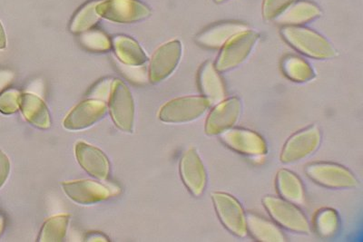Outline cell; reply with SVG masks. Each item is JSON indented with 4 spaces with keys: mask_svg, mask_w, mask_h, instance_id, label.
Wrapping results in <instances>:
<instances>
[{
    "mask_svg": "<svg viewBox=\"0 0 363 242\" xmlns=\"http://www.w3.org/2000/svg\"><path fill=\"white\" fill-rule=\"evenodd\" d=\"M285 40L306 56L316 59H329L335 57L336 52L332 45L320 34L309 28L285 27L281 29Z\"/></svg>",
    "mask_w": 363,
    "mask_h": 242,
    "instance_id": "obj_1",
    "label": "cell"
},
{
    "mask_svg": "<svg viewBox=\"0 0 363 242\" xmlns=\"http://www.w3.org/2000/svg\"><path fill=\"white\" fill-rule=\"evenodd\" d=\"M262 203L271 217L281 227L296 234H310L309 221L294 203L274 196H265Z\"/></svg>",
    "mask_w": 363,
    "mask_h": 242,
    "instance_id": "obj_2",
    "label": "cell"
},
{
    "mask_svg": "<svg viewBox=\"0 0 363 242\" xmlns=\"http://www.w3.org/2000/svg\"><path fill=\"white\" fill-rule=\"evenodd\" d=\"M259 38L260 35L256 32L248 30L233 35L223 45L221 53L217 57L216 70L227 72L240 66L248 57Z\"/></svg>",
    "mask_w": 363,
    "mask_h": 242,
    "instance_id": "obj_3",
    "label": "cell"
},
{
    "mask_svg": "<svg viewBox=\"0 0 363 242\" xmlns=\"http://www.w3.org/2000/svg\"><path fill=\"white\" fill-rule=\"evenodd\" d=\"M307 176L317 185L330 189H352L359 185L354 174L333 163H313L306 167Z\"/></svg>",
    "mask_w": 363,
    "mask_h": 242,
    "instance_id": "obj_4",
    "label": "cell"
},
{
    "mask_svg": "<svg viewBox=\"0 0 363 242\" xmlns=\"http://www.w3.org/2000/svg\"><path fill=\"white\" fill-rule=\"evenodd\" d=\"M322 143V132L316 125H310L291 135L281 154L284 163H294L315 153Z\"/></svg>",
    "mask_w": 363,
    "mask_h": 242,
    "instance_id": "obj_5",
    "label": "cell"
},
{
    "mask_svg": "<svg viewBox=\"0 0 363 242\" xmlns=\"http://www.w3.org/2000/svg\"><path fill=\"white\" fill-rule=\"evenodd\" d=\"M208 100L203 96H186L172 100L162 108L159 118L162 122L181 124L196 120L210 108Z\"/></svg>",
    "mask_w": 363,
    "mask_h": 242,
    "instance_id": "obj_6",
    "label": "cell"
},
{
    "mask_svg": "<svg viewBox=\"0 0 363 242\" xmlns=\"http://www.w3.org/2000/svg\"><path fill=\"white\" fill-rule=\"evenodd\" d=\"M213 206L220 221L231 234L239 238L247 234L246 214L241 202L235 197L225 192H213Z\"/></svg>",
    "mask_w": 363,
    "mask_h": 242,
    "instance_id": "obj_7",
    "label": "cell"
},
{
    "mask_svg": "<svg viewBox=\"0 0 363 242\" xmlns=\"http://www.w3.org/2000/svg\"><path fill=\"white\" fill-rule=\"evenodd\" d=\"M109 109L116 127L125 133H131L134 127V100L128 86L121 81L116 80L113 83Z\"/></svg>",
    "mask_w": 363,
    "mask_h": 242,
    "instance_id": "obj_8",
    "label": "cell"
},
{
    "mask_svg": "<svg viewBox=\"0 0 363 242\" xmlns=\"http://www.w3.org/2000/svg\"><path fill=\"white\" fill-rule=\"evenodd\" d=\"M96 9L100 17L118 23H133L150 15L147 6L138 0H106L97 3Z\"/></svg>",
    "mask_w": 363,
    "mask_h": 242,
    "instance_id": "obj_9",
    "label": "cell"
},
{
    "mask_svg": "<svg viewBox=\"0 0 363 242\" xmlns=\"http://www.w3.org/2000/svg\"><path fill=\"white\" fill-rule=\"evenodd\" d=\"M223 144L230 149L244 156L261 157L268 151L267 142L256 132L242 128H230L220 134Z\"/></svg>",
    "mask_w": 363,
    "mask_h": 242,
    "instance_id": "obj_10",
    "label": "cell"
},
{
    "mask_svg": "<svg viewBox=\"0 0 363 242\" xmlns=\"http://www.w3.org/2000/svg\"><path fill=\"white\" fill-rule=\"evenodd\" d=\"M180 174L184 185L194 197H200L207 185V173L199 153L194 148L184 151L180 161Z\"/></svg>",
    "mask_w": 363,
    "mask_h": 242,
    "instance_id": "obj_11",
    "label": "cell"
},
{
    "mask_svg": "<svg viewBox=\"0 0 363 242\" xmlns=\"http://www.w3.org/2000/svg\"><path fill=\"white\" fill-rule=\"evenodd\" d=\"M182 56L179 41H171L158 48L152 57L149 79L152 83H159L169 76L177 69Z\"/></svg>",
    "mask_w": 363,
    "mask_h": 242,
    "instance_id": "obj_12",
    "label": "cell"
},
{
    "mask_svg": "<svg viewBox=\"0 0 363 242\" xmlns=\"http://www.w3.org/2000/svg\"><path fill=\"white\" fill-rule=\"evenodd\" d=\"M241 101L238 98L223 100L216 105L206 122V133L208 135L221 134L232 128L241 115Z\"/></svg>",
    "mask_w": 363,
    "mask_h": 242,
    "instance_id": "obj_13",
    "label": "cell"
},
{
    "mask_svg": "<svg viewBox=\"0 0 363 242\" xmlns=\"http://www.w3.org/2000/svg\"><path fill=\"white\" fill-rule=\"evenodd\" d=\"M106 105L99 100H86L72 110L64 122L67 130L77 131L89 128L105 115Z\"/></svg>",
    "mask_w": 363,
    "mask_h": 242,
    "instance_id": "obj_14",
    "label": "cell"
},
{
    "mask_svg": "<svg viewBox=\"0 0 363 242\" xmlns=\"http://www.w3.org/2000/svg\"><path fill=\"white\" fill-rule=\"evenodd\" d=\"M62 187L64 192L71 200L83 205L105 201L111 195L106 186L93 180L64 183Z\"/></svg>",
    "mask_w": 363,
    "mask_h": 242,
    "instance_id": "obj_15",
    "label": "cell"
},
{
    "mask_svg": "<svg viewBox=\"0 0 363 242\" xmlns=\"http://www.w3.org/2000/svg\"><path fill=\"white\" fill-rule=\"evenodd\" d=\"M76 156L80 166L87 173L99 180L108 179L110 164L103 151L85 143H79L76 146Z\"/></svg>",
    "mask_w": 363,
    "mask_h": 242,
    "instance_id": "obj_16",
    "label": "cell"
},
{
    "mask_svg": "<svg viewBox=\"0 0 363 242\" xmlns=\"http://www.w3.org/2000/svg\"><path fill=\"white\" fill-rule=\"evenodd\" d=\"M199 83L201 92L208 100L210 105H216L225 98V87L212 61H207L199 70Z\"/></svg>",
    "mask_w": 363,
    "mask_h": 242,
    "instance_id": "obj_17",
    "label": "cell"
},
{
    "mask_svg": "<svg viewBox=\"0 0 363 242\" xmlns=\"http://www.w3.org/2000/svg\"><path fill=\"white\" fill-rule=\"evenodd\" d=\"M247 25L238 22H227L213 25L206 29L196 37L197 43L201 46L209 48H219L223 47L233 35L247 30Z\"/></svg>",
    "mask_w": 363,
    "mask_h": 242,
    "instance_id": "obj_18",
    "label": "cell"
},
{
    "mask_svg": "<svg viewBox=\"0 0 363 242\" xmlns=\"http://www.w3.org/2000/svg\"><path fill=\"white\" fill-rule=\"evenodd\" d=\"M19 108L21 109L25 118L35 127L40 129L50 127V112L45 103L37 96L32 93H23L19 100Z\"/></svg>",
    "mask_w": 363,
    "mask_h": 242,
    "instance_id": "obj_19",
    "label": "cell"
},
{
    "mask_svg": "<svg viewBox=\"0 0 363 242\" xmlns=\"http://www.w3.org/2000/svg\"><path fill=\"white\" fill-rule=\"evenodd\" d=\"M277 188L281 199L294 204H303L306 192L303 182L291 171H279L277 175Z\"/></svg>",
    "mask_w": 363,
    "mask_h": 242,
    "instance_id": "obj_20",
    "label": "cell"
},
{
    "mask_svg": "<svg viewBox=\"0 0 363 242\" xmlns=\"http://www.w3.org/2000/svg\"><path fill=\"white\" fill-rule=\"evenodd\" d=\"M247 231L256 241L262 242H281L285 241L283 231L277 225L260 215L249 212L246 214Z\"/></svg>",
    "mask_w": 363,
    "mask_h": 242,
    "instance_id": "obj_21",
    "label": "cell"
},
{
    "mask_svg": "<svg viewBox=\"0 0 363 242\" xmlns=\"http://www.w3.org/2000/svg\"><path fill=\"white\" fill-rule=\"evenodd\" d=\"M320 15V8L315 4L301 1L284 9L277 21L281 24L298 25L313 21Z\"/></svg>",
    "mask_w": 363,
    "mask_h": 242,
    "instance_id": "obj_22",
    "label": "cell"
},
{
    "mask_svg": "<svg viewBox=\"0 0 363 242\" xmlns=\"http://www.w3.org/2000/svg\"><path fill=\"white\" fill-rule=\"evenodd\" d=\"M113 47L119 59L129 66H142L147 61V54L130 38H116L113 40Z\"/></svg>",
    "mask_w": 363,
    "mask_h": 242,
    "instance_id": "obj_23",
    "label": "cell"
},
{
    "mask_svg": "<svg viewBox=\"0 0 363 242\" xmlns=\"http://www.w3.org/2000/svg\"><path fill=\"white\" fill-rule=\"evenodd\" d=\"M313 228L320 237L332 238L335 236L340 228L338 212L332 208L319 209L313 218Z\"/></svg>",
    "mask_w": 363,
    "mask_h": 242,
    "instance_id": "obj_24",
    "label": "cell"
},
{
    "mask_svg": "<svg viewBox=\"0 0 363 242\" xmlns=\"http://www.w3.org/2000/svg\"><path fill=\"white\" fill-rule=\"evenodd\" d=\"M281 69L288 79L294 82H308L314 77V72L310 64L303 58L296 56H287L281 62Z\"/></svg>",
    "mask_w": 363,
    "mask_h": 242,
    "instance_id": "obj_25",
    "label": "cell"
},
{
    "mask_svg": "<svg viewBox=\"0 0 363 242\" xmlns=\"http://www.w3.org/2000/svg\"><path fill=\"white\" fill-rule=\"evenodd\" d=\"M69 219L68 214L48 219L42 228L38 241H62L66 237Z\"/></svg>",
    "mask_w": 363,
    "mask_h": 242,
    "instance_id": "obj_26",
    "label": "cell"
},
{
    "mask_svg": "<svg viewBox=\"0 0 363 242\" xmlns=\"http://www.w3.org/2000/svg\"><path fill=\"white\" fill-rule=\"evenodd\" d=\"M97 3H91L81 9L79 14L74 17L71 25V30L74 33H80L92 28L99 21L100 16L96 12Z\"/></svg>",
    "mask_w": 363,
    "mask_h": 242,
    "instance_id": "obj_27",
    "label": "cell"
},
{
    "mask_svg": "<svg viewBox=\"0 0 363 242\" xmlns=\"http://www.w3.org/2000/svg\"><path fill=\"white\" fill-rule=\"evenodd\" d=\"M21 93L17 90H6L0 95V112L4 115H11L18 112Z\"/></svg>",
    "mask_w": 363,
    "mask_h": 242,
    "instance_id": "obj_28",
    "label": "cell"
},
{
    "mask_svg": "<svg viewBox=\"0 0 363 242\" xmlns=\"http://www.w3.org/2000/svg\"><path fill=\"white\" fill-rule=\"evenodd\" d=\"M295 0H264V6H262V14L267 21H272L278 17Z\"/></svg>",
    "mask_w": 363,
    "mask_h": 242,
    "instance_id": "obj_29",
    "label": "cell"
},
{
    "mask_svg": "<svg viewBox=\"0 0 363 242\" xmlns=\"http://www.w3.org/2000/svg\"><path fill=\"white\" fill-rule=\"evenodd\" d=\"M83 43L93 50L105 51L111 47L108 38L100 32L96 31L84 35Z\"/></svg>",
    "mask_w": 363,
    "mask_h": 242,
    "instance_id": "obj_30",
    "label": "cell"
},
{
    "mask_svg": "<svg viewBox=\"0 0 363 242\" xmlns=\"http://www.w3.org/2000/svg\"><path fill=\"white\" fill-rule=\"evenodd\" d=\"M9 172H11V163L9 158L4 153L0 151V188L4 185Z\"/></svg>",
    "mask_w": 363,
    "mask_h": 242,
    "instance_id": "obj_31",
    "label": "cell"
},
{
    "mask_svg": "<svg viewBox=\"0 0 363 242\" xmlns=\"http://www.w3.org/2000/svg\"><path fill=\"white\" fill-rule=\"evenodd\" d=\"M13 79L12 73L8 71H0V89L8 86Z\"/></svg>",
    "mask_w": 363,
    "mask_h": 242,
    "instance_id": "obj_32",
    "label": "cell"
},
{
    "mask_svg": "<svg viewBox=\"0 0 363 242\" xmlns=\"http://www.w3.org/2000/svg\"><path fill=\"white\" fill-rule=\"evenodd\" d=\"M6 46V34L4 31V28H3L1 23H0V50H3Z\"/></svg>",
    "mask_w": 363,
    "mask_h": 242,
    "instance_id": "obj_33",
    "label": "cell"
},
{
    "mask_svg": "<svg viewBox=\"0 0 363 242\" xmlns=\"http://www.w3.org/2000/svg\"><path fill=\"white\" fill-rule=\"evenodd\" d=\"M3 229H4V217L0 214V235H1Z\"/></svg>",
    "mask_w": 363,
    "mask_h": 242,
    "instance_id": "obj_34",
    "label": "cell"
},
{
    "mask_svg": "<svg viewBox=\"0 0 363 242\" xmlns=\"http://www.w3.org/2000/svg\"><path fill=\"white\" fill-rule=\"evenodd\" d=\"M216 2L217 3H221V2H223V1H226V0H215Z\"/></svg>",
    "mask_w": 363,
    "mask_h": 242,
    "instance_id": "obj_35",
    "label": "cell"
}]
</instances>
